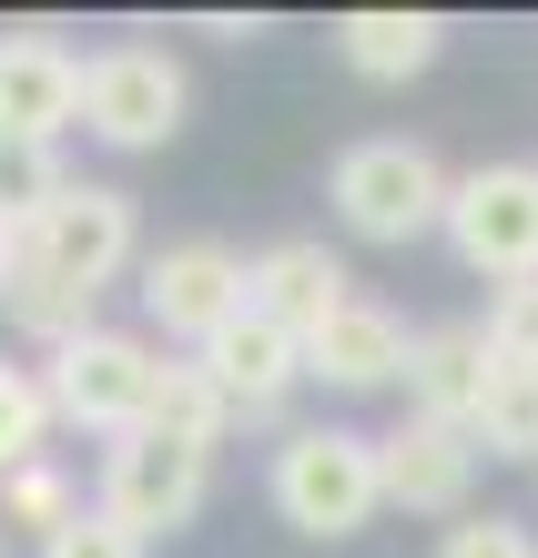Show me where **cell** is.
Instances as JSON below:
<instances>
[{
    "instance_id": "6da1fadb",
    "label": "cell",
    "mask_w": 538,
    "mask_h": 558,
    "mask_svg": "<svg viewBox=\"0 0 538 558\" xmlns=\"http://www.w3.org/2000/svg\"><path fill=\"white\" fill-rule=\"evenodd\" d=\"M447 183H457V173H447L427 143H407V133H366V143L335 153L325 204H335V223H346L356 244H417V234H437V223H447Z\"/></svg>"
},
{
    "instance_id": "9a60e30c",
    "label": "cell",
    "mask_w": 538,
    "mask_h": 558,
    "mask_svg": "<svg viewBox=\"0 0 538 558\" xmlns=\"http://www.w3.org/2000/svg\"><path fill=\"white\" fill-rule=\"evenodd\" d=\"M437 51H447L437 11H346L335 21V61L356 82H417V72H437Z\"/></svg>"
},
{
    "instance_id": "8fae6325",
    "label": "cell",
    "mask_w": 538,
    "mask_h": 558,
    "mask_svg": "<svg viewBox=\"0 0 538 558\" xmlns=\"http://www.w3.org/2000/svg\"><path fill=\"white\" fill-rule=\"evenodd\" d=\"M82 122V51L61 31H0V133L61 143Z\"/></svg>"
},
{
    "instance_id": "5b68a950",
    "label": "cell",
    "mask_w": 538,
    "mask_h": 558,
    "mask_svg": "<svg viewBox=\"0 0 538 558\" xmlns=\"http://www.w3.org/2000/svg\"><path fill=\"white\" fill-rule=\"evenodd\" d=\"M183 112H193V82H183L174 51L112 41V51L82 61V133H92V143H112V153H163V143L183 133Z\"/></svg>"
},
{
    "instance_id": "2e32d148",
    "label": "cell",
    "mask_w": 538,
    "mask_h": 558,
    "mask_svg": "<svg viewBox=\"0 0 538 558\" xmlns=\"http://www.w3.org/2000/svg\"><path fill=\"white\" fill-rule=\"evenodd\" d=\"M478 457H528L538 468V366H488V397L467 416Z\"/></svg>"
},
{
    "instance_id": "7c38bea8",
    "label": "cell",
    "mask_w": 538,
    "mask_h": 558,
    "mask_svg": "<svg viewBox=\"0 0 538 558\" xmlns=\"http://www.w3.org/2000/svg\"><path fill=\"white\" fill-rule=\"evenodd\" d=\"M244 305H254V315H275L285 336H315L325 315H346V305H356V275H346V254H335V244L285 234V244L244 254Z\"/></svg>"
},
{
    "instance_id": "3957f363",
    "label": "cell",
    "mask_w": 538,
    "mask_h": 558,
    "mask_svg": "<svg viewBox=\"0 0 538 558\" xmlns=\"http://www.w3.org/2000/svg\"><path fill=\"white\" fill-rule=\"evenodd\" d=\"M264 498H275V518L295 538H356L386 508L376 437H356V426H285L275 468H264Z\"/></svg>"
},
{
    "instance_id": "30bf717a",
    "label": "cell",
    "mask_w": 538,
    "mask_h": 558,
    "mask_svg": "<svg viewBox=\"0 0 538 558\" xmlns=\"http://www.w3.org/2000/svg\"><path fill=\"white\" fill-rule=\"evenodd\" d=\"M193 366L224 386L234 426H275V416H285V397L306 386V336H285L275 315H254V305H244V315H234L204 355H193Z\"/></svg>"
},
{
    "instance_id": "5bb4252c",
    "label": "cell",
    "mask_w": 538,
    "mask_h": 558,
    "mask_svg": "<svg viewBox=\"0 0 538 558\" xmlns=\"http://www.w3.org/2000/svg\"><path fill=\"white\" fill-rule=\"evenodd\" d=\"M478 397H488V336H478V325H427L417 355H407V416L467 426Z\"/></svg>"
},
{
    "instance_id": "52a82bcc",
    "label": "cell",
    "mask_w": 538,
    "mask_h": 558,
    "mask_svg": "<svg viewBox=\"0 0 538 558\" xmlns=\"http://www.w3.org/2000/svg\"><path fill=\"white\" fill-rule=\"evenodd\" d=\"M437 234L457 244L467 275L488 284H528L538 275V162H478V173L447 183V223Z\"/></svg>"
},
{
    "instance_id": "ffe728a7",
    "label": "cell",
    "mask_w": 538,
    "mask_h": 558,
    "mask_svg": "<svg viewBox=\"0 0 538 558\" xmlns=\"http://www.w3.org/2000/svg\"><path fill=\"white\" fill-rule=\"evenodd\" d=\"M51 397H41V376L31 366H0V477L31 468V457H51Z\"/></svg>"
},
{
    "instance_id": "9c48e42d",
    "label": "cell",
    "mask_w": 538,
    "mask_h": 558,
    "mask_svg": "<svg viewBox=\"0 0 538 558\" xmlns=\"http://www.w3.org/2000/svg\"><path fill=\"white\" fill-rule=\"evenodd\" d=\"M376 477H386V508H407V518H467L478 437L467 426H437V416H396L376 437Z\"/></svg>"
},
{
    "instance_id": "4fadbf2b",
    "label": "cell",
    "mask_w": 538,
    "mask_h": 558,
    "mask_svg": "<svg viewBox=\"0 0 538 558\" xmlns=\"http://www.w3.org/2000/svg\"><path fill=\"white\" fill-rule=\"evenodd\" d=\"M407 355H417L407 315L376 305V294H356L346 315H325L306 336V376L335 386V397H376V386H407Z\"/></svg>"
},
{
    "instance_id": "e0dca14e",
    "label": "cell",
    "mask_w": 538,
    "mask_h": 558,
    "mask_svg": "<svg viewBox=\"0 0 538 558\" xmlns=\"http://www.w3.org/2000/svg\"><path fill=\"white\" fill-rule=\"evenodd\" d=\"M153 437H174V447H193V457H214V447L234 437V407H224V386H214L204 366H193V355H183L174 376H163V407H153Z\"/></svg>"
},
{
    "instance_id": "ba28073f",
    "label": "cell",
    "mask_w": 538,
    "mask_h": 558,
    "mask_svg": "<svg viewBox=\"0 0 538 558\" xmlns=\"http://www.w3.org/2000/svg\"><path fill=\"white\" fill-rule=\"evenodd\" d=\"M143 315H153V336H163V345H193V355H204L224 325L244 315V254L214 244V234L163 244L153 265H143Z\"/></svg>"
},
{
    "instance_id": "d4e9b609",
    "label": "cell",
    "mask_w": 538,
    "mask_h": 558,
    "mask_svg": "<svg viewBox=\"0 0 538 558\" xmlns=\"http://www.w3.org/2000/svg\"><path fill=\"white\" fill-rule=\"evenodd\" d=\"M21 284V223H0V294Z\"/></svg>"
},
{
    "instance_id": "603a6c76",
    "label": "cell",
    "mask_w": 538,
    "mask_h": 558,
    "mask_svg": "<svg viewBox=\"0 0 538 558\" xmlns=\"http://www.w3.org/2000/svg\"><path fill=\"white\" fill-rule=\"evenodd\" d=\"M437 558H538V529L528 518H498V508H467V518H447Z\"/></svg>"
},
{
    "instance_id": "ac0fdd59",
    "label": "cell",
    "mask_w": 538,
    "mask_h": 558,
    "mask_svg": "<svg viewBox=\"0 0 538 558\" xmlns=\"http://www.w3.org/2000/svg\"><path fill=\"white\" fill-rule=\"evenodd\" d=\"M92 305H103V294H82V284H51V275H31V265H21V284H11V294H0V315H11L21 336L41 345V355H51V345H72V336H92V325H103Z\"/></svg>"
},
{
    "instance_id": "7402d4cb",
    "label": "cell",
    "mask_w": 538,
    "mask_h": 558,
    "mask_svg": "<svg viewBox=\"0 0 538 558\" xmlns=\"http://www.w3.org/2000/svg\"><path fill=\"white\" fill-rule=\"evenodd\" d=\"M488 366H538V275L528 284H498L488 294Z\"/></svg>"
},
{
    "instance_id": "d6986e66",
    "label": "cell",
    "mask_w": 538,
    "mask_h": 558,
    "mask_svg": "<svg viewBox=\"0 0 538 558\" xmlns=\"http://www.w3.org/2000/svg\"><path fill=\"white\" fill-rule=\"evenodd\" d=\"M82 518V487L51 468V457H31V468H11L0 477V538L11 529H31V538H51V529H72Z\"/></svg>"
},
{
    "instance_id": "8992f818",
    "label": "cell",
    "mask_w": 538,
    "mask_h": 558,
    "mask_svg": "<svg viewBox=\"0 0 538 558\" xmlns=\"http://www.w3.org/2000/svg\"><path fill=\"white\" fill-rule=\"evenodd\" d=\"M204 498H214V457H193V447H174V437H112L103 447V487H92V508L112 518L122 538H183L193 518H204Z\"/></svg>"
},
{
    "instance_id": "484cf974",
    "label": "cell",
    "mask_w": 538,
    "mask_h": 558,
    "mask_svg": "<svg viewBox=\"0 0 538 558\" xmlns=\"http://www.w3.org/2000/svg\"><path fill=\"white\" fill-rule=\"evenodd\" d=\"M0 558H11V538H0Z\"/></svg>"
},
{
    "instance_id": "cb8c5ba5",
    "label": "cell",
    "mask_w": 538,
    "mask_h": 558,
    "mask_svg": "<svg viewBox=\"0 0 538 558\" xmlns=\"http://www.w3.org/2000/svg\"><path fill=\"white\" fill-rule=\"evenodd\" d=\"M41 558H153V548H143V538H122L103 508H82L72 529H51V538H41Z\"/></svg>"
},
{
    "instance_id": "44dd1931",
    "label": "cell",
    "mask_w": 538,
    "mask_h": 558,
    "mask_svg": "<svg viewBox=\"0 0 538 558\" xmlns=\"http://www.w3.org/2000/svg\"><path fill=\"white\" fill-rule=\"evenodd\" d=\"M61 183H72V173H61V153H51V143L0 133V223H31V214H41L51 193H61Z\"/></svg>"
},
{
    "instance_id": "277c9868",
    "label": "cell",
    "mask_w": 538,
    "mask_h": 558,
    "mask_svg": "<svg viewBox=\"0 0 538 558\" xmlns=\"http://www.w3.org/2000/svg\"><path fill=\"white\" fill-rule=\"evenodd\" d=\"M132 254H143V223H132L122 183H61L51 204L21 223V265L51 275V284H82V294L132 275Z\"/></svg>"
},
{
    "instance_id": "7a4b0ae2",
    "label": "cell",
    "mask_w": 538,
    "mask_h": 558,
    "mask_svg": "<svg viewBox=\"0 0 538 558\" xmlns=\"http://www.w3.org/2000/svg\"><path fill=\"white\" fill-rule=\"evenodd\" d=\"M163 376H174V355H163L153 336L92 325V336L51 345L41 397H51V426H92V437H143V426H153V407H163Z\"/></svg>"
}]
</instances>
